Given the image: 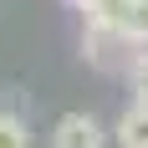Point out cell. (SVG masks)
Segmentation results:
<instances>
[{
    "instance_id": "cell-1",
    "label": "cell",
    "mask_w": 148,
    "mask_h": 148,
    "mask_svg": "<svg viewBox=\"0 0 148 148\" xmlns=\"http://www.w3.org/2000/svg\"><path fill=\"white\" fill-rule=\"evenodd\" d=\"M128 51H133V41H128L118 26H97V21H87V31H82V56H87L92 66H102V72L123 66V72H128V61H133Z\"/></svg>"
},
{
    "instance_id": "cell-2",
    "label": "cell",
    "mask_w": 148,
    "mask_h": 148,
    "mask_svg": "<svg viewBox=\"0 0 148 148\" xmlns=\"http://www.w3.org/2000/svg\"><path fill=\"white\" fill-rule=\"evenodd\" d=\"M51 148H107V128L92 112H61L51 123Z\"/></svg>"
},
{
    "instance_id": "cell-3",
    "label": "cell",
    "mask_w": 148,
    "mask_h": 148,
    "mask_svg": "<svg viewBox=\"0 0 148 148\" xmlns=\"http://www.w3.org/2000/svg\"><path fill=\"white\" fill-rule=\"evenodd\" d=\"M118 148H148V102H128L112 123Z\"/></svg>"
},
{
    "instance_id": "cell-4",
    "label": "cell",
    "mask_w": 148,
    "mask_h": 148,
    "mask_svg": "<svg viewBox=\"0 0 148 148\" xmlns=\"http://www.w3.org/2000/svg\"><path fill=\"white\" fill-rule=\"evenodd\" d=\"M128 102H148V46L143 51H133V61H128Z\"/></svg>"
},
{
    "instance_id": "cell-5",
    "label": "cell",
    "mask_w": 148,
    "mask_h": 148,
    "mask_svg": "<svg viewBox=\"0 0 148 148\" xmlns=\"http://www.w3.org/2000/svg\"><path fill=\"white\" fill-rule=\"evenodd\" d=\"M0 148H31V128L21 112H0Z\"/></svg>"
}]
</instances>
